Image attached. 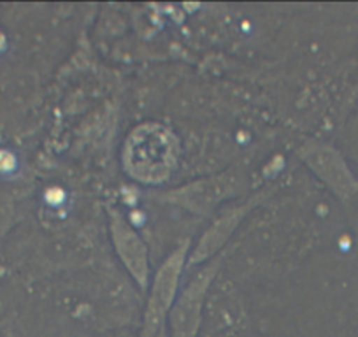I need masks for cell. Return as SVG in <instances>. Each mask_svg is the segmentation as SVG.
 <instances>
[{"instance_id": "cell-3", "label": "cell", "mask_w": 358, "mask_h": 337, "mask_svg": "<svg viewBox=\"0 0 358 337\" xmlns=\"http://www.w3.org/2000/svg\"><path fill=\"white\" fill-rule=\"evenodd\" d=\"M181 262H183V251H178L164 264L158 273L150 301V318L157 320L171 302L176 290V281H178L179 271H181Z\"/></svg>"}, {"instance_id": "cell-1", "label": "cell", "mask_w": 358, "mask_h": 337, "mask_svg": "<svg viewBox=\"0 0 358 337\" xmlns=\"http://www.w3.org/2000/svg\"><path fill=\"white\" fill-rule=\"evenodd\" d=\"M179 144L162 125H143L134 130L123 148V165L134 180L148 185L164 183L178 162Z\"/></svg>"}, {"instance_id": "cell-4", "label": "cell", "mask_w": 358, "mask_h": 337, "mask_svg": "<svg viewBox=\"0 0 358 337\" xmlns=\"http://www.w3.org/2000/svg\"><path fill=\"white\" fill-rule=\"evenodd\" d=\"M209 283L208 273L197 280V283L192 285L187 290L185 297L181 299L178 306V311L174 313V327L178 337H190L192 332H195V325H197V315L199 306H201L202 294H204L206 287Z\"/></svg>"}, {"instance_id": "cell-2", "label": "cell", "mask_w": 358, "mask_h": 337, "mask_svg": "<svg viewBox=\"0 0 358 337\" xmlns=\"http://www.w3.org/2000/svg\"><path fill=\"white\" fill-rule=\"evenodd\" d=\"M113 236H115V243L120 251V257L127 264L130 273L143 285L146 283L148 269L143 243L136 236V232L127 225L125 220L116 215L113 216Z\"/></svg>"}]
</instances>
